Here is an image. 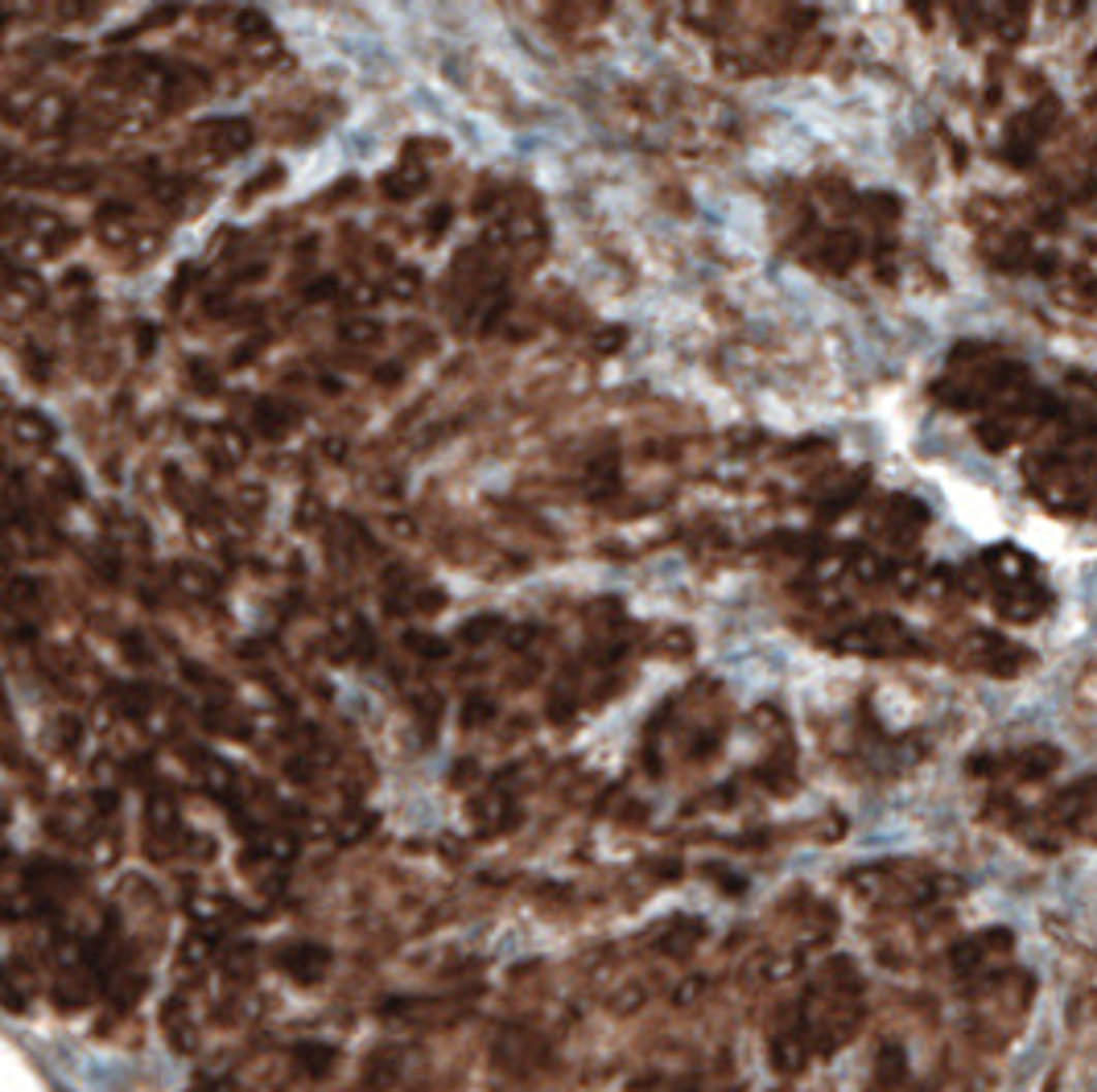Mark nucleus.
<instances>
[{
  "label": "nucleus",
  "mask_w": 1097,
  "mask_h": 1092,
  "mask_svg": "<svg viewBox=\"0 0 1097 1092\" xmlns=\"http://www.w3.org/2000/svg\"><path fill=\"white\" fill-rule=\"evenodd\" d=\"M842 648L846 652H862V656H912L916 652V639L895 619H866L854 631H846Z\"/></svg>",
  "instance_id": "nucleus-2"
},
{
  "label": "nucleus",
  "mask_w": 1097,
  "mask_h": 1092,
  "mask_svg": "<svg viewBox=\"0 0 1097 1092\" xmlns=\"http://www.w3.org/2000/svg\"><path fill=\"white\" fill-rule=\"evenodd\" d=\"M417 285H421V281H417V273H408V269H404V273H396V277H392V298L408 302V298H417Z\"/></svg>",
  "instance_id": "nucleus-15"
},
{
  "label": "nucleus",
  "mask_w": 1097,
  "mask_h": 1092,
  "mask_svg": "<svg viewBox=\"0 0 1097 1092\" xmlns=\"http://www.w3.org/2000/svg\"><path fill=\"white\" fill-rule=\"evenodd\" d=\"M1032 1006V981L1024 973H986V981L978 986V1010H974V1035L986 1048H999L1015 1035V1027L1024 1023Z\"/></svg>",
  "instance_id": "nucleus-1"
},
{
  "label": "nucleus",
  "mask_w": 1097,
  "mask_h": 1092,
  "mask_svg": "<svg viewBox=\"0 0 1097 1092\" xmlns=\"http://www.w3.org/2000/svg\"><path fill=\"white\" fill-rule=\"evenodd\" d=\"M343 339L347 343H360V347H371V343H379V326L375 322H347L343 326Z\"/></svg>",
  "instance_id": "nucleus-14"
},
{
  "label": "nucleus",
  "mask_w": 1097,
  "mask_h": 1092,
  "mask_svg": "<svg viewBox=\"0 0 1097 1092\" xmlns=\"http://www.w3.org/2000/svg\"><path fill=\"white\" fill-rule=\"evenodd\" d=\"M619 343H623V331H611V335L599 339V351H611V347H619Z\"/></svg>",
  "instance_id": "nucleus-16"
},
{
  "label": "nucleus",
  "mask_w": 1097,
  "mask_h": 1092,
  "mask_svg": "<svg viewBox=\"0 0 1097 1092\" xmlns=\"http://www.w3.org/2000/svg\"><path fill=\"white\" fill-rule=\"evenodd\" d=\"M995 29L1003 41H1019L1028 29V0H999L995 4Z\"/></svg>",
  "instance_id": "nucleus-9"
},
{
  "label": "nucleus",
  "mask_w": 1097,
  "mask_h": 1092,
  "mask_svg": "<svg viewBox=\"0 0 1097 1092\" xmlns=\"http://www.w3.org/2000/svg\"><path fill=\"white\" fill-rule=\"evenodd\" d=\"M1011 953V936L1003 932V928H991V932H978V936H970V940H962L957 948H953V965H957V973H995V965L1003 961Z\"/></svg>",
  "instance_id": "nucleus-5"
},
{
  "label": "nucleus",
  "mask_w": 1097,
  "mask_h": 1092,
  "mask_svg": "<svg viewBox=\"0 0 1097 1092\" xmlns=\"http://www.w3.org/2000/svg\"><path fill=\"white\" fill-rule=\"evenodd\" d=\"M417 182H421V174H417V169H400L396 178H392V174L384 178V190H388L392 198H408V194L417 190Z\"/></svg>",
  "instance_id": "nucleus-13"
},
{
  "label": "nucleus",
  "mask_w": 1097,
  "mask_h": 1092,
  "mask_svg": "<svg viewBox=\"0 0 1097 1092\" xmlns=\"http://www.w3.org/2000/svg\"><path fill=\"white\" fill-rule=\"evenodd\" d=\"M999 615L1003 619H1011V623H1032V619H1040L1044 611H1048V590L1044 586H1036L1032 578H1024V582H1007V586H999Z\"/></svg>",
  "instance_id": "nucleus-6"
},
{
  "label": "nucleus",
  "mask_w": 1097,
  "mask_h": 1092,
  "mask_svg": "<svg viewBox=\"0 0 1097 1092\" xmlns=\"http://www.w3.org/2000/svg\"><path fill=\"white\" fill-rule=\"evenodd\" d=\"M978 433H982V441H986L991 449H1003V445H1011V437H1015V420L999 416V420H986Z\"/></svg>",
  "instance_id": "nucleus-11"
},
{
  "label": "nucleus",
  "mask_w": 1097,
  "mask_h": 1092,
  "mask_svg": "<svg viewBox=\"0 0 1097 1092\" xmlns=\"http://www.w3.org/2000/svg\"><path fill=\"white\" fill-rule=\"evenodd\" d=\"M1011 762H1015V767H1011L1015 779H1040V775H1048V771L1061 762V754H1057L1053 746H1032V750H1019Z\"/></svg>",
  "instance_id": "nucleus-8"
},
{
  "label": "nucleus",
  "mask_w": 1097,
  "mask_h": 1092,
  "mask_svg": "<svg viewBox=\"0 0 1097 1092\" xmlns=\"http://www.w3.org/2000/svg\"><path fill=\"white\" fill-rule=\"evenodd\" d=\"M821 260H825L833 273L850 269V264L858 260V240H854V236H846V231L829 236V240H825V248H821Z\"/></svg>",
  "instance_id": "nucleus-10"
},
{
  "label": "nucleus",
  "mask_w": 1097,
  "mask_h": 1092,
  "mask_svg": "<svg viewBox=\"0 0 1097 1092\" xmlns=\"http://www.w3.org/2000/svg\"><path fill=\"white\" fill-rule=\"evenodd\" d=\"M1048 820L1069 833H1097V779H1086L1053 800Z\"/></svg>",
  "instance_id": "nucleus-4"
},
{
  "label": "nucleus",
  "mask_w": 1097,
  "mask_h": 1092,
  "mask_svg": "<svg viewBox=\"0 0 1097 1092\" xmlns=\"http://www.w3.org/2000/svg\"><path fill=\"white\" fill-rule=\"evenodd\" d=\"M957 660L970 664V668H982V673H1015V668L1028 664L1024 648H1015L1011 639L991 635V631H974V635H966L962 648H957Z\"/></svg>",
  "instance_id": "nucleus-3"
},
{
  "label": "nucleus",
  "mask_w": 1097,
  "mask_h": 1092,
  "mask_svg": "<svg viewBox=\"0 0 1097 1092\" xmlns=\"http://www.w3.org/2000/svg\"><path fill=\"white\" fill-rule=\"evenodd\" d=\"M252 145V128L244 120H215V124H203L199 136H194V149H207V153H244Z\"/></svg>",
  "instance_id": "nucleus-7"
},
{
  "label": "nucleus",
  "mask_w": 1097,
  "mask_h": 1092,
  "mask_svg": "<svg viewBox=\"0 0 1097 1092\" xmlns=\"http://www.w3.org/2000/svg\"><path fill=\"white\" fill-rule=\"evenodd\" d=\"M17 437H21V441H37V445H45V441L54 437V429H50L41 416H29V412H25L21 425H17Z\"/></svg>",
  "instance_id": "nucleus-12"
}]
</instances>
